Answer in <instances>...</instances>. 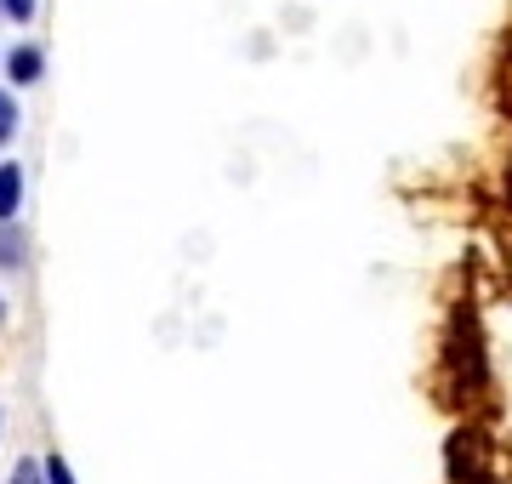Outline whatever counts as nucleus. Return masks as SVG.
I'll return each instance as SVG.
<instances>
[{
    "label": "nucleus",
    "instance_id": "nucleus-5",
    "mask_svg": "<svg viewBox=\"0 0 512 484\" xmlns=\"http://www.w3.org/2000/svg\"><path fill=\"white\" fill-rule=\"evenodd\" d=\"M40 473H46V484H80L63 450H46V456H40Z\"/></svg>",
    "mask_w": 512,
    "mask_h": 484
},
{
    "label": "nucleus",
    "instance_id": "nucleus-7",
    "mask_svg": "<svg viewBox=\"0 0 512 484\" xmlns=\"http://www.w3.org/2000/svg\"><path fill=\"white\" fill-rule=\"evenodd\" d=\"M6 484H46L40 456H18V462H12V473H6Z\"/></svg>",
    "mask_w": 512,
    "mask_h": 484
},
{
    "label": "nucleus",
    "instance_id": "nucleus-10",
    "mask_svg": "<svg viewBox=\"0 0 512 484\" xmlns=\"http://www.w3.org/2000/svg\"><path fill=\"white\" fill-rule=\"evenodd\" d=\"M0 23H6V18H0Z\"/></svg>",
    "mask_w": 512,
    "mask_h": 484
},
{
    "label": "nucleus",
    "instance_id": "nucleus-9",
    "mask_svg": "<svg viewBox=\"0 0 512 484\" xmlns=\"http://www.w3.org/2000/svg\"><path fill=\"white\" fill-rule=\"evenodd\" d=\"M0 433H6V405H0Z\"/></svg>",
    "mask_w": 512,
    "mask_h": 484
},
{
    "label": "nucleus",
    "instance_id": "nucleus-1",
    "mask_svg": "<svg viewBox=\"0 0 512 484\" xmlns=\"http://www.w3.org/2000/svg\"><path fill=\"white\" fill-rule=\"evenodd\" d=\"M46 75H52V57H46L40 40H12V46H0V80H6L18 97L35 92V86H46Z\"/></svg>",
    "mask_w": 512,
    "mask_h": 484
},
{
    "label": "nucleus",
    "instance_id": "nucleus-2",
    "mask_svg": "<svg viewBox=\"0 0 512 484\" xmlns=\"http://www.w3.org/2000/svg\"><path fill=\"white\" fill-rule=\"evenodd\" d=\"M29 205V166L18 154H0V223H23Z\"/></svg>",
    "mask_w": 512,
    "mask_h": 484
},
{
    "label": "nucleus",
    "instance_id": "nucleus-6",
    "mask_svg": "<svg viewBox=\"0 0 512 484\" xmlns=\"http://www.w3.org/2000/svg\"><path fill=\"white\" fill-rule=\"evenodd\" d=\"M0 18L18 23V29H29V23L40 18V0H0Z\"/></svg>",
    "mask_w": 512,
    "mask_h": 484
},
{
    "label": "nucleus",
    "instance_id": "nucleus-4",
    "mask_svg": "<svg viewBox=\"0 0 512 484\" xmlns=\"http://www.w3.org/2000/svg\"><path fill=\"white\" fill-rule=\"evenodd\" d=\"M18 137H23V103H18V92L0 80V154L18 149Z\"/></svg>",
    "mask_w": 512,
    "mask_h": 484
},
{
    "label": "nucleus",
    "instance_id": "nucleus-8",
    "mask_svg": "<svg viewBox=\"0 0 512 484\" xmlns=\"http://www.w3.org/2000/svg\"><path fill=\"white\" fill-rule=\"evenodd\" d=\"M6 325H12V297L0 291V336H6Z\"/></svg>",
    "mask_w": 512,
    "mask_h": 484
},
{
    "label": "nucleus",
    "instance_id": "nucleus-3",
    "mask_svg": "<svg viewBox=\"0 0 512 484\" xmlns=\"http://www.w3.org/2000/svg\"><path fill=\"white\" fill-rule=\"evenodd\" d=\"M35 262V240L23 223H0V280H23Z\"/></svg>",
    "mask_w": 512,
    "mask_h": 484
}]
</instances>
